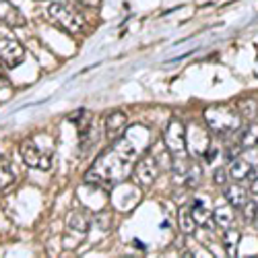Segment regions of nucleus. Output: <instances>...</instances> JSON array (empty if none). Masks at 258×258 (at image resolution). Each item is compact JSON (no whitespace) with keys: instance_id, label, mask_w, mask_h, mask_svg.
<instances>
[{"instance_id":"f257e3e1","label":"nucleus","mask_w":258,"mask_h":258,"mask_svg":"<svg viewBox=\"0 0 258 258\" xmlns=\"http://www.w3.org/2000/svg\"><path fill=\"white\" fill-rule=\"evenodd\" d=\"M133 174V161L124 159L116 149H107L103 155L93 163V167L85 174V182L99 184V186H110L114 182H124Z\"/></svg>"},{"instance_id":"f03ea898","label":"nucleus","mask_w":258,"mask_h":258,"mask_svg":"<svg viewBox=\"0 0 258 258\" xmlns=\"http://www.w3.org/2000/svg\"><path fill=\"white\" fill-rule=\"evenodd\" d=\"M21 157H23V161L29 167L48 171L52 169V163H54V141L41 133L33 135L21 145Z\"/></svg>"},{"instance_id":"7ed1b4c3","label":"nucleus","mask_w":258,"mask_h":258,"mask_svg":"<svg viewBox=\"0 0 258 258\" xmlns=\"http://www.w3.org/2000/svg\"><path fill=\"white\" fill-rule=\"evenodd\" d=\"M205 122L209 126V131L219 135V137H229L233 133H238L242 128V118L238 110L227 103L211 105L205 110Z\"/></svg>"},{"instance_id":"20e7f679","label":"nucleus","mask_w":258,"mask_h":258,"mask_svg":"<svg viewBox=\"0 0 258 258\" xmlns=\"http://www.w3.org/2000/svg\"><path fill=\"white\" fill-rule=\"evenodd\" d=\"M48 17L54 21V25H58L62 31L67 33H81L85 27V17L71 5L67 0H52L46 9Z\"/></svg>"},{"instance_id":"39448f33","label":"nucleus","mask_w":258,"mask_h":258,"mask_svg":"<svg viewBox=\"0 0 258 258\" xmlns=\"http://www.w3.org/2000/svg\"><path fill=\"white\" fill-rule=\"evenodd\" d=\"M163 147L169 155L178 159L186 153V126L182 120H169L165 133H163Z\"/></svg>"},{"instance_id":"423d86ee","label":"nucleus","mask_w":258,"mask_h":258,"mask_svg":"<svg viewBox=\"0 0 258 258\" xmlns=\"http://www.w3.org/2000/svg\"><path fill=\"white\" fill-rule=\"evenodd\" d=\"M0 60L9 69H17L25 60V48L7 31H0Z\"/></svg>"},{"instance_id":"0eeeda50","label":"nucleus","mask_w":258,"mask_h":258,"mask_svg":"<svg viewBox=\"0 0 258 258\" xmlns=\"http://www.w3.org/2000/svg\"><path fill=\"white\" fill-rule=\"evenodd\" d=\"M159 169H161V165H159V161H157V157L153 153L143 155V157L137 159L135 178H137V182L141 186H151L159 176Z\"/></svg>"},{"instance_id":"6e6552de","label":"nucleus","mask_w":258,"mask_h":258,"mask_svg":"<svg viewBox=\"0 0 258 258\" xmlns=\"http://www.w3.org/2000/svg\"><path fill=\"white\" fill-rule=\"evenodd\" d=\"M128 128V118L124 112L120 110H114L105 116V137L110 141H116L124 135V131Z\"/></svg>"},{"instance_id":"1a4fd4ad","label":"nucleus","mask_w":258,"mask_h":258,"mask_svg":"<svg viewBox=\"0 0 258 258\" xmlns=\"http://www.w3.org/2000/svg\"><path fill=\"white\" fill-rule=\"evenodd\" d=\"M0 21L9 27H23L27 23L25 15L21 13L11 0H0Z\"/></svg>"},{"instance_id":"9d476101","label":"nucleus","mask_w":258,"mask_h":258,"mask_svg":"<svg viewBox=\"0 0 258 258\" xmlns=\"http://www.w3.org/2000/svg\"><path fill=\"white\" fill-rule=\"evenodd\" d=\"M67 225H69L71 231H75L79 235H87V231L91 227V217L85 211H75V213L69 215Z\"/></svg>"},{"instance_id":"9b49d317","label":"nucleus","mask_w":258,"mask_h":258,"mask_svg":"<svg viewBox=\"0 0 258 258\" xmlns=\"http://www.w3.org/2000/svg\"><path fill=\"white\" fill-rule=\"evenodd\" d=\"M190 213H192V219H195V223H197L199 227H213V223H215L213 211H211L203 201H195V205H192Z\"/></svg>"},{"instance_id":"f8f14e48","label":"nucleus","mask_w":258,"mask_h":258,"mask_svg":"<svg viewBox=\"0 0 258 258\" xmlns=\"http://www.w3.org/2000/svg\"><path fill=\"white\" fill-rule=\"evenodd\" d=\"M252 167H254V165H252L248 159H244V157H235V159H231V165H229V169H227V176L233 178L235 182L248 180Z\"/></svg>"},{"instance_id":"ddd939ff","label":"nucleus","mask_w":258,"mask_h":258,"mask_svg":"<svg viewBox=\"0 0 258 258\" xmlns=\"http://www.w3.org/2000/svg\"><path fill=\"white\" fill-rule=\"evenodd\" d=\"M223 199L225 203H229L231 207H242L248 201V192L244 186L240 184H225L223 186Z\"/></svg>"},{"instance_id":"4468645a","label":"nucleus","mask_w":258,"mask_h":258,"mask_svg":"<svg viewBox=\"0 0 258 258\" xmlns=\"http://www.w3.org/2000/svg\"><path fill=\"white\" fill-rule=\"evenodd\" d=\"M238 143H240V147H244V149H254V147H258V124H256V122H248L244 128H240Z\"/></svg>"},{"instance_id":"2eb2a0df","label":"nucleus","mask_w":258,"mask_h":258,"mask_svg":"<svg viewBox=\"0 0 258 258\" xmlns=\"http://www.w3.org/2000/svg\"><path fill=\"white\" fill-rule=\"evenodd\" d=\"M235 110H238L242 120L254 122L258 116V101L252 97H242V99H238V103H235Z\"/></svg>"},{"instance_id":"dca6fc26","label":"nucleus","mask_w":258,"mask_h":258,"mask_svg":"<svg viewBox=\"0 0 258 258\" xmlns=\"http://www.w3.org/2000/svg\"><path fill=\"white\" fill-rule=\"evenodd\" d=\"M213 219H215V225H219L223 229H229L233 225V207L229 203L217 207L213 211Z\"/></svg>"},{"instance_id":"f3484780","label":"nucleus","mask_w":258,"mask_h":258,"mask_svg":"<svg viewBox=\"0 0 258 258\" xmlns=\"http://www.w3.org/2000/svg\"><path fill=\"white\" fill-rule=\"evenodd\" d=\"M17 180V174L11 163L7 161H0V192H7Z\"/></svg>"},{"instance_id":"a211bd4d","label":"nucleus","mask_w":258,"mask_h":258,"mask_svg":"<svg viewBox=\"0 0 258 258\" xmlns=\"http://www.w3.org/2000/svg\"><path fill=\"white\" fill-rule=\"evenodd\" d=\"M195 227H197V223H195V219H192L190 209L188 207H182L180 209V229L190 235V233H195Z\"/></svg>"},{"instance_id":"6ab92c4d","label":"nucleus","mask_w":258,"mask_h":258,"mask_svg":"<svg viewBox=\"0 0 258 258\" xmlns=\"http://www.w3.org/2000/svg\"><path fill=\"white\" fill-rule=\"evenodd\" d=\"M223 242H225L227 254L229 256H235V250H238V244H240V233L238 231H225Z\"/></svg>"},{"instance_id":"aec40b11","label":"nucleus","mask_w":258,"mask_h":258,"mask_svg":"<svg viewBox=\"0 0 258 258\" xmlns=\"http://www.w3.org/2000/svg\"><path fill=\"white\" fill-rule=\"evenodd\" d=\"M242 213H244L246 223H254L256 221V215H258V203L256 201H246L242 205Z\"/></svg>"},{"instance_id":"412c9836","label":"nucleus","mask_w":258,"mask_h":258,"mask_svg":"<svg viewBox=\"0 0 258 258\" xmlns=\"http://www.w3.org/2000/svg\"><path fill=\"white\" fill-rule=\"evenodd\" d=\"M213 180H215V184L217 186H225L227 184V169H217L215 171V176H213Z\"/></svg>"},{"instance_id":"4be33fe9","label":"nucleus","mask_w":258,"mask_h":258,"mask_svg":"<svg viewBox=\"0 0 258 258\" xmlns=\"http://www.w3.org/2000/svg\"><path fill=\"white\" fill-rule=\"evenodd\" d=\"M77 3H81L83 7H99L101 0H77Z\"/></svg>"},{"instance_id":"5701e85b","label":"nucleus","mask_w":258,"mask_h":258,"mask_svg":"<svg viewBox=\"0 0 258 258\" xmlns=\"http://www.w3.org/2000/svg\"><path fill=\"white\" fill-rule=\"evenodd\" d=\"M250 192L258 197V178H252V184H250Z\"/></svg>"},{"instance_id":"b1692460","label":"nucleus","mask_w":258,"mask_h":258,"mask_svg":"<svg viewBox=\"0 0 258 258\" xmlns=\"http://www.w3.org/2000/svg\"><path fill=\"white\" fill-rule=\"evenodd\" d=\"M254 223H258V215H256V221H254Z\"/></svg>"}]
</instances>
